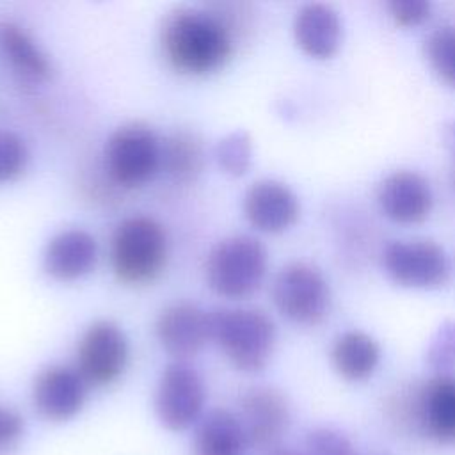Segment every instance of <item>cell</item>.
Wrapping results in <instances>:
<instances>
[{"label":"cell","instance_id":"1","mask_svg":"<svg viewBox=\"0 0 455 455\" xmlns=\"http://www.w3.org/2000/svg\"><path fill=\"white\" fill-rule=\"evenodd\" d=\"M160 44L176 71L199 76L224 66L233 52V36L219 14L176 7L164 18Z\"/></svg>","mask_w":455,"mask_h":455},{"label":"cell","instance_id":"2","mask_svg":"<svg viewBox=\"0 0 455 455\" xmlns=\"http://www.w3.org/2000/svg\"><path fill=\"white\" fill-rule=\"evenodd\" d=\"M386 412L403 434L455 444V375L435 373L402 387L387 400Z\"/></svg>","mask_w":455,"mask_h":455},{"label":"cell","instance_id":"3","mask_svg":"<svg viewBox=\"0 0 455 455\" xmlns=\"http://www.w3.org/2000/svg\"><path fill=\"white\" fill-rule=\"evenodd\" d=\"M208 332L228 361L240 371H259L272 357L275 325L254 307H217L208 311Z\"/></svg>","mask_w":455,"mask_h":455},{"label":"cell","instance_id":"4","mask_svg":"<svg viewBox=\"0 0 455 455\" xmlns=\"http://www.w3.org/2000/svg\"><path fill=\"white\" fill-rule=\"evenodd\" d=\"M167 235L151 217L123 219L110 238V265L126 284L151 283L165 267Z\"/></svg>","mask_w":455,"mask_h":455},{"label":"cell","instance_id":"5","mask_svg":"<svg viewBox=\"0 0 455 455\" xmlns=\"http://www.w3.org/2000/svg\"><path fill=\"white\" fill-rule=\"evenodd\" d=\"M267 265V249L258 238L228 236L215 243L206 258V281L222 297L243 299L261 286Z\"/></svg>","mask_w":455,"mask_h":455},{"label":"cell","instance_id":"6","mask_svg":"<svg viewBox=\"0 0 455 455\" xmlns=\"http://www.w3.org/2000/svg\"><path fill=\"white\" fill-rule=\"evenodd\" d=\"M270 295L277 311L299 325H318L331 309L325 275L306 261L284 265L272 281Z\"/></svg>","mask_w":455,"mask_h":455},{"label":"cell","instance_id":"7","mask_svg":"<svg viewBox=\"0 0 455 455\" xmlns=\"http://www.w3.org/2000/svg\"><path fill=\"white\" fill-rule=\"evenodd\" d=\"M162 165V144L144 123H126L112 132L105 144V169L124 188L149 181Z\"/></svg>","mask_w":455,"mask_h":455},{"label":"cell","instance_id":"8","mask_svg":"<svg viewBox=\"0 0 455 455\" xmlns=\"http://www.w3.org/2000/svg\"><path fill=\"white\" fill-rule=\"evenodd\" d=\"M387 277L405 288H439L450 279V259L434 240H391L380 254Z\"/></svg>","mask_w":455,"mask_h":455},{"label":"cell","instance_id":"9","mask_svg":"<svg viewBox=\"0 0 455 455\" xmlns=\"http://www.w3.org/2000/svg\"><path fill=\"white\" fill-rule=\"evenodd\" d=\"M206 389L201 375L183 361L171 363L160 373L155 389V414L172 432H183L203 418Z\"/></svg>","mask_w":455,"mask_h":455},{"label":"cell","instance_id":"10","mask_svg":"<svg viewBox=\"0 0 455 455\" xmlns=\"http://www.w3.org/2000/svg\"><path fill=\"white\" fill-rule=\"evenodd\" d=\"M128 364V339L123 329L110 320L92 322L76 347V371L87 386L114 384Z\"/></svg>","mask_w":455,"mask_h":455},{"label":"cell","instance_id":"11","mask_svg":"<svg viewBox=\"0 0 455 455\" xmlns=\"http://www.w3.org/2000/svg\"><path fill=\"white\" fill-rule=\"evenodd\" d=\"M238 419L249 446L261 450L277 448L290 427V405L286 396L268 386L247 389L238 402Z\"/></svg>","mask_w":455,"mask_h":455},{"label":"cell","instance_id":"12","mask_svg":"<svg viewBox=\"0 0 455 455\" xmlns=\"http://www.w3.org/2000/svg\"><path fill=\"white\" fill-rule=\"evenodd\" d=\"M87 387L76 368L48 366L36 375L32 384L34 411L50 423L69 421L84 409Z\"/></svg>","mask_w":455,"mask_h":455},{"label":"cell","instance_id":"13","mask_svg":"<svg viewBox=\"0 0 455 455\" xmlns=\"http://www.w3.org/2000/svg\"><path fill=\"white\" fill-rule=\"evenodd\" d=\"M380 212L400 224L423 222L434 204L428 180L411 169H398L386 174L375 192Z\"/></svg>","mask_w":455,"mask_h":455},{"label":"cell","instance_id":"14","mask_svg":"<svg viewBox=\"0 0 455 455\" xmlns=\"http://www.w3.org/2000/svg\"><path fill=\"white\" fill-rule=\"evenodd\" d=\"M295 192L277 180H258L243 196V215L263 233H281L299 219Z\"/></svg>","mask_w":455,"mask_h":455},{"label":"cell","instance_id":"15","mask_svg":"<svg viewBox=\"0 0 455 455\" xmlns=\"http://www.w3.org/2000/svg\"><path fill=\"white\" fill-rule=\"evenodd\" d=\"M155 332L169 355L187 359L210 339L208 313L190 302L171 304L158 315Z\"/></svg>","mask_w":455,"mask_h":455},{"label":"cell","instance_id":"16","mask_svg":"<svg viewBox=\"0 0 455 455\" xmlns=\"http://www.w3.org/2000/svg\"><path fill=\"white\" fill-rule=\"evenodd\" d=\"M98 259L94 236L80 228L53 235L43 252V268L57 281H75L87 275Z\"/></svg>","mask_w":455,"mask_h":455},{"label":"cell","instance_id":"17","mask_svg":"<svg viewBox=\"0 0 455 455\" xmlns=\"http://www.w3.org/2000/svg\"><path fill=\"white\" fill-rule=\"evenodd\" d=\"M339 14L327 4H306L293 20V36L304 53L315 59L332 57L341 43Z\"/></svg>","mask_w":455,"mask_h":455},{"label":"cell","instance_id":"18","mask_svg":"<svg viewBox=\"0 0 455 455\" xmlns=\"http://www.w3.org/2000/svg\"><path fill=\"white\" fill-rule=\"evenodd\" d=\"M331 363L345 380L363 382L375 373L380 363V345L368 332L348 329L332 341Z\"/></svg>","mask_w":455,"mask_h":455},{"label":"cell","instance_id":"19","mask_svg":"<svg viewBox=\"0 0 455 455\" xmlns=\"http://www.w3.org/2000/svg\"><path fill=\"white\" fill-rule=\"evenodd\" d=\"M249 446L238 416L228 409L206 412L194 432V455H243Z\"/></svg>","mask_w":455,"mask_h":455},{"label":"cell","instance_id":"20","mask_svg":"<svg viewBox=\"0 0 455 455\" xmlns=\"http://www.w3.org/2000/svg\"><path fill=\"white\" fill-rule=\"evenodd\" d=\"M0 48L12 69L25 80L43 82L52 75V64L46 53L18 23H0Z\"/></svg>","mask_w":455,"mask_h":455},{"label":"cell","instance_id":"21","mask_svg":"<svg viewBox=\"0 0 455 455\" xmlns=\"http://www.w3.org/2000/svg\"><path fill=\"white\" fill-rule=\"evenodd\" d=\"M204 164L201 139L192 132H174L162 144V165L167 174L181 183L196 180Z\"/></svg>","mask_w":455,"mask_h":455},{"label":"cell","instance_id":"22","mask_svg":"<svg viewBox=\"0 0 455 455\" xmlns=\"http://www.w3.org/2000/svg\"><path fill=\"white\" fill-rule=\"evenodd\" d=\"M425 55L434 73L455 87V25H441L425 39Z\"/></svg>","mask_w":455,"mask_h":455},{"label":"cell","instance_id":"23","mask_svg":"<svg viewBox=\"0 0 455 455\" xmlns=\"http://www.w3.org/2000/svg\"><path fill=\"white\" fill-rule=\"evenodd\" d=\"M219 165L229 176H242L249 171L252 160V142L247 132L236 130L219 140L215 148Z\"/></svg>","mask_w":455,"mask_h":455},{"label":"cell","instance_id":"24","mask_svg":"<svg viewBox=\"0 0 455 455\" xmlns=\"http://www.w3.org/2000/svg\"><path fill=\"white\" fill-rule=\"evenodd\" d=\"M28 162V149L25 140L11 132L0 128V183L18 178Z\"/></svg>","mask_w":455,"mask_h":455},{"label":"cell","instance_id":"25","mask_svg":"<svg viewBox=\"0 0 455 455\" xmlns=\"http://www.w3.org/2000/svg\"><path fill=\"white\" fill-rule=\"evenodd\" d=\"M304 455H357L352 441L336 428L320 427L307 432Z\"/></svg>","mask_w":455,"mask_h":455},{"label":"cell","instance_id":"26","mask_svg":"<svg viewBox=\"0 0 455 455\" xmlns=\"http://www.w3.org/2000/svg\"><path fill=\"white\" fill-rule=\"evenodd\" d=\"M427 363L437 373H450L455 366V322H444L427 348Z\"/></svg>","mask_w":455,"mask_h":455},{"label":"cell","instance_id":"27","mask_svg":"<svg viewBox=\"0 0 455 455\" xmlns=\"http://www.w3.org/2000/svg\"><path fill=\"white\" fill-rule=\"evenodd\" d=\"M25 435L23 416L7 405L0 403V455H11L18 450Z\"/></svg>","mask_w":455,"mask_h":455},{"label":"cell","instance_id":"28","mask_svg":"<svg viewBox=\"0 0 455 455\" xmlns=\"http://www.w3.org/2000/svg\"><path fill=\"white\" fill-rule=\"evenodd\" d=\"M389 16L402 27H416L430 16V4L425 0H391Z\"/></svg>","mask_w":455,"mask_h":455},{"label":"cell","instance_id":"29","mask_svg":"<svg viewBox=\"0 0 455 455\" xmlns=\"http://www.w3.org/2000/svg\"><path fill=\"white\" fill-rule=\"evenodd\" d=\"M446 142L451 151V165H450V181L455 190V123L446 128Z\"/></svg>","mask_w":455,"mask_h":455},{"label":"cell","instance_id":"30","mask_svg":"<svg viewBox=\"0 0 455 455\" xmlns=\"http://www.w3.org/2000/svg\"><path fill=\"white\" fill-rule=\"evenodd\" d=\"M267 455H304V453L295 451V450H288V448H274Z\"/></svg>","mask_w":455,"mask_h":455}]
</instances>
